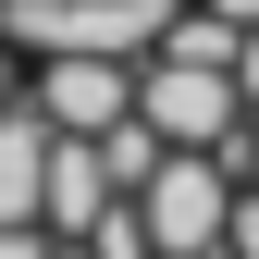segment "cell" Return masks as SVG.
I'll return each instance as SVG.
<instances>
[{"label": "cell", "mask_w": 259, "mask_h": 259, "mask_svg": "<svg viewBox=\"0 0 259 259\" xmlns=\"http://www.w3.org/2000/svg\"><path fill=\"white\" fill-rule=\"evenodd\" d=\"M99 210H111V173H99V148H87V136H50V185H37V222H50V235H87Z\"/></svg>", "instance_id": "5b68a950"}, {"label": "cell", "mask_w": 259, "mask_h": 259, "mask_svg": "<svg viewBox=\"0 0 259 259\" xmlns=\"http://www.w3.org/2000/svg\"><path fill=\"white\" fill-rule=\"evenodd\" d=\"M160 25H173V0H0L13 50H123L136 62Z\"/></svg>", "instance_id": "3957f363"}, {"label": "cell", "mask_w": 259, "mask_h": 259, "mask_svg": "<svg viewBox=\"0 0 259 259\" xmlns=\"http://www.w3.org/2000/svg\"><path fill=\"white\" fill-rule=\"evenodd\" d=\"M210 13H222V25H259V0H210Z\"/></svg>", "instance_id": "4fadbf2b"}, {"label": "cell", "mask_w": 259, "mask_h": 259, "mask_svg": "<svg viewBox=\"0 0 259 259\" xmlns=\"http://www.w3.org/2000/svg\"><path fill=\"white\" fill-rule=\"evenodd\" d=\"M62 235H50V222H0V259H50Z\"/></svg>", "instance_id": "8fae6325"}, {"label": "cell", "mask_w": 259, "mask_h": 259, "mask_svg": "<svg viewBox=\"0 0 259 259\" xmlns=\"http://www.w3.org/2000/svg\"><path fill=\"white\" fill-rule=\"evenodd\" d=\"M37 185H50V123L37 111H0V222H37Z\"/></svg>", "instance_id": "8992f818"}, {"label": "cell", "mask_w": 259, "mask_h": 259, "mask_svg": "<svg viewBox=\"0 0 259 259\" xmlns=\"http://www.w3.org/2000/svg\"><path fill=\"white\" fill-rule=\"evenodd\" d=\"M136 123L160 148H222L247 123V87L235 62H198V50H136Z\"/></svg>", "instance_id": "7a4b0ae2"}, {"label": "cell", "mask_w": 259, "mask_h": 259, "mask_svg": "<svg viewBox=\"0 0 259 259\" xmlns=\"http://www.w3.org/2000/svg\"><path fill=\"white\" fill-rule=\"evenodd\" d=\"M50 259H99V247H74V235H62V247H50Z\"/></svg>", "instance_id": "9a60e30c"}, {"label": "cell", "mask_w": 259, "mask_h": 259, "mask_svg": "<svg viewBox=\"0 0 259 259\" xmlns=\"http://www.w3.org/2000/svg\"><path fill=\"white\" fill-rule=\"evenodd\" d=\"M74 247H99V259H148V222H136V198H111V210L74 235Z\"/></svg>", "instance_id": "ba28073f"}, {"label": "cell", "mask_w": 259, "mask_h": 259, "mask_svg": "<svg viewBox=\"0 0 259 259\" xmlns=\"http://www.w3.org/2000/svg\"><path fill=\"white\" fill-rule=\"evenodd\" d=\"M87 148H99V173H111V198H136V185H148V160H160V136H148L136 111H123V123H99Z\"/></svg>", "instance_id": "52a82bcc"}, {"label": "cell", "mask_w": 259, "mask_h": 259, "mask_svg": "<svg viewBox=\"0 0 259 259\" xmlns=\"http://www.w3.org/2000/svg\"><path fill=\"white\" fill-rule=\"evenodd\" d=\"M50 123V136H99V123L136 111V62L123 50H37V99H25Z\"/></svg>", "instance_id": "277c9868"}, {"label": "cell", "mask_w": 259, "mask_h": 259, "mask_svg": "<svg viewBox=\"0 0 259 259\" xmlns=\"http://www.w3.org/2000/svg\"><path fill=\"white\" fill-rule=\"evenodd\" d=\"M235 87L259 99V25H235Z\"/></svg>", "instance_id": "7c38bea8"}, {"label": "cell", "mask_w": 259, "mask_h": 259, "mask_svg": "<svg viewBox=\"0 0 259 259\" xmlns=\"http://www.w3.org/2000/svg\"><path fill=\"white\" fill-rule=\"evenodd\" d=\"M13 99H25V87H13V50H0V111H13Z\"/></svg>", "instance_id": "5bb4252c"}, {"label": "cell", "mask_w": 259, "mask_h": 259, "mask_svg": "<svg viewBox=\"0 0 259 259\" xmlns=\"http://www.w3.org/2000/svg\"><path fill=\"white\" fill-rule=\"evenodd\" d=\"M222 259H259V185H235V222H222Z\"/></svg>", "instance_id": "9c48e42d"}, {"label": "cell", "mask_w": 259, "mask_h": 259, "mask_svg": "<svg viewBox=\"0 0 259 259\" xmlns=\"http://www.w3.org/2000/svg\"><path fill=\"white\" fill-rule=\"evenodd\" d=\"M222 160H235V185H259V99H247V123L222 136Z\"/></svg>", "instance_id": "30bf717a"}, {"label": "cell", "mask_w": 259, "mask_h": 259, "mask_svg": "<svg viewBox=\"0 0 259 259\" xmlns=\"http://www.w3.org/2000/svg\"><path fill=\"white\" fill-rule=\"evenodd\" d=\"M148 259H222V222H235V160L222 148H160L136 185Z\"/></svg>", "instance_id": "6da1fadb"}]
</instances>
